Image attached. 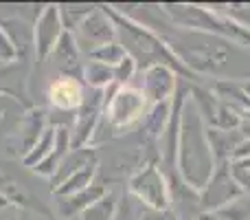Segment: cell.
<instances>
[{
    "instance_id": "5",
    "label": "cell",
    "mask_w": 250,
    "mask_h": 220,
    "mask_svg": "<svg viewBox=\"0 0 250 220\" xmlns=\"http://www.w3.org/2000/svg\"><path fill=\"white\" fill-rule=\"evenodd\" d=\"M127 194L136 200L147 212H167L171 209V198H169V181L167 174L156 163H149L134 172L127 181Z\"/></svg>"
},
{
    "instance_id": "35",
    "label": "cell",
    "mask_w": 250,
    "mask_h": 220,
    "mask_svg": "<svg viewBox=\"0 0 250 220\" xmlns=\"http://www.w3.org/2000/svg\"><path fill=\"white\" fill-rule=\"evenodd\" d=\"M9 205H11V203H9V200H7V198H4V196H2V194H0V212H2V209H7V207H9Z\"/></svg>"
},
{
    "instance_id": "20",
    "label": "cell",
    "mask_w": 250,
    "mask_h": 220,
    "mask_svg": "<svg viewBox=\"0 0 250 220\" xmlns=\"http://www.w3.org/2000/svg\"><path fill=\"white\" fill-rule=\"evenodd\" d=\"M82 79H83V86H88L90 91H105L110 84H114L112 66H105V64H101V62L88 60L86 64H83Z\"/></svg>"
},
{
    "instance_id": "13",
    "label": "cell",
    "mask_w": 250,
    "mask_h": 220,
    "mask_svg": "<svg viewBox=\"0 0 250 220\" xmlns=\"http://www.w3.org/2000/svg\"><path fill=\"white\" fill-rule=\"evenodd\" d=\"M105 192H108V187H105L101 181H97V183H92L90 187H86V190L77 192V194L62 196V198H57V214H60L64 220H70L73 216H82V214L86 212L92 203H97Z\"/></svg>"
},
{
    "instance_id": "6",
    "label": "cell",
    "mask_w": 250,
    "mask_h": 220,
    "mask_svg": "<svg viewBox=\"0 0 250 220\" xmlns=\"http://www.w3.org/2000/svg\"><path fill=\"white\" fill-rule=\"evenodd\" d=\"M239 196H244V192L239 190L235 178L230 176L229 163H224L217 165L208 183L200 190V207H202V214H213L230 205L233 200H237Z\"/></svg>"
},
{
    "instance_id": "3",
    "label": "cell",
    "mask_w": 250,
    "mask_h": 220,
    "mask_svg": "<svg viewBox=\"0 0 250 220\" xmlns=\"http://www.w3.org/2000/svg\"><path fill=\"white\" fill-rule=\"evenodd\" d=\"M217 163L213 159L211 146L207 139V123L202 121L193 99L185 101L180 119V137H178L176 172L182 181L193 190H202L213 176Z\"/></svg>"
},
{
    "instance_id": "4",
    "label": "cell",
    "mask_w": 250,
    "mask_h": 220,
    "mask_svg": "<svg viewBox=\"0 0 250 220\" xmlns=\"http://www.w3.org/2000/svg\"><path fill=\"white\" fill-rule=\"evenodd\" d=\"M147 104L145 95L141 93V88L134 86H119L117 93L112 95V99L104 106V119L108 121V125L112 128L114 137H123L125 132L138 130L147 115Z\"/></svg>"
},
{
    "instance_id": "28",
    "label": "cell",
    "mask_w": 250,
    "mask_h": 220,
    "mask_svg": "<svg viewBox=\"0 0 250 220\" xmlns=\"http://www.w3.org/2000/svg\"><path fill=\"white\" fill-rule=\"evenodd\" d=\"M230 176L235 178V183L239 185V190L246 196H250V168L246 163H239V161H230L229 163Z\"/></svg>"
},
{
    "instance_id": "24",
    "label": "cell",
    "mask_w": 250,
    "mask_h": 220,
    "mask_svg": "<svg viewBox=\"0 0 250 220\" xmlns=\"http://www.w3.org/2000/svg\"><path fill=\"white\" fill-rule=\"evenodd\" d=\"M95 4H60V18L62 24H64V31L68 33H75L77 26L95 11Z\"/></svg>"
},
{
    "instance_id": "29",
    "label": "cell",
    "mask_w": 250,
    "mask_h": 220,
    "mask_svg": "<svg viewBox=\"0 0 250 220\" xmlns=\"http://www.w3.org/2000/svg\"><path fill=\"white\" fill-rule=\"evenodd\" d=\"M16 60H18V51H16V47H13L11 38L0 29V62L9 64V62H16Z\"/></svg>"
},
{
    "instance_id": "8",
    "label": "cell",
    "mask_w": 250,
    "mask_h": 220,
    "mask_svg": "<svg viewBox=\"0 0 250 220\" xmlns=\"http://www.w3.org/2000/svg\"><path fill=\"white\" fill-rule=\"evenodd\" d=\"M104 115V91H90V95L83 97V104L77 108L70 128V147H88L95 128Z\"/></svg>"
},
{
    "instance_id": "23",
    "label": "cell",
    "mask_w": 250,
    "mask_h": 220,
    "mask_svg": "<svg viewBox=\"0 0 250 220\" xmlns=\"http://www.w3.org/2000/svg\"><path fill=\"white\" fill-rule=\"evenodd\" d=\"M53 146H55V125H48V128L42 132V137L38 139V143L29 150V154L22 156V165L29 168V170H33L35 165L42 163V161L51 154Z\"/></svg>"
},
{
    "instance_id": "32",
    "label": "cell",
    "mask_w": 250,
    "mask_h": 220,
    "mask_svg": "<svg viewBox=\"0 0 250 220\" xmlns=\"http://www.w3.org/2000/svg\"><path fill=\"white\" fill-rule=\"evenodd\" d=\"M156 220H180V218H178V214L173 209H167V212L156 214Z\"/></svg>"
},
{
    "instance_id": "31",
    "label": "cell",
    "mask_w": 250,
    "mask_h": 220,
    "mask_svg": "<svg viewBox=\"0 0 250 220\" xmlns=\"http://www.w3.org/2000/svg\"><path fill=\"white\" fill-rule=\"evenodd\" d=\"M239 132L244 134V139H250V115L242 117V123H239Z\"/></svg>"
},
{
    "instance_id": "7",
    "label": "cell",
    "mask_w": 250,
    "mask_h": 220,
    "mask_svg": "<svg viewBox=\"0 0 250 220\" xmlns=\"http://www.w3.org/2000/svg\"><path fill=\"white\" fill-rule=\"evenodd\" d=\"M75 42H77L79 51L90 55L92 51H97L104 44H110L117 40V26H114L110 13L104 7H97L82 24L75 31Z\"/></svg>"
},
{
    "instance_id": "11",
    "label": "cell",
    "mask_w": 250,
    "mask_h": 220,
    "mask_svg": "<svg viewBox=\"0 0 250 220\" xmlns=\"http://www.w3.org/2000/svg\"><path fill=\"white\" fill-rule=\"evenodd\" d=\"M46 97H48V104L53 106V110L64 112V115H75L79 106L83 104L86 86H83L82 79L62 75V77H57L48 86Z\"/></svg>"
},
{
    "instance_id": "10",
    "label": "cell",
    "mask_w": 250,
    "mask_h": 220,
    "mask_svg": "<svg viewBox=\"0 0 250 220\" xmlns=\"http://www.w3.org/2000/svg\"><path fill=\"white\" fill-rule=\"evenodd\" d=\"M141 77H143L141 93L145 95L149 106L163 104V101H171L178 91V84H180L178 73H173L169 66H163V64L143 71Z\"/></svg>"
},
{
    "instance_id": "15",
    "label": "cell",
    "mask_w": 250,
    "mask_h": 220,
    "mask_svg": "<svg viewBox=\"0 0 250 220\" xmlns=\"http://www.w3.org/2000/svg\"><path fill=\"white\" fill-rule=\"evenodd\" d=\"M90 165H99V156H97L95 147H77V150L70 147V152L64 156V161H62L60 168H57L55 176L51 178L53 190H55L57 185H62L66 178H70L73 174H77L79 170L90 168Z\"/></svg>"
},
{
    "instance_id": "22",
    "label": "cell",
    "mask_w": 250,
    "mask_h": 220,
    "mask_svg": "<svg viewBox=\"0 0 250 220\" xmlns=\"http://www.w3.org/2000/svg\"><path fill=\"white\" fill-rule=\"evenodd\" d=\"M119 209V198L112 190H108L97 203H92L86 212L79 216V220H114Z\"/></svg>"
},
{
    "instance_id": "16",
    "label": "cell",
    "mask_w": 250,
    "mask_h": 220,
    "mask_svg": "<svg viewBox=\"0 0 250 220\" xmlns=\"http://www.w3.org/2000/svg\"><path fill=\"white\" fill-rule=\"evenodd\" d=\"M207 139L211 146L213 159L217 165H224L233 161V154L237 146L244 141V134L239 130H220V128H207Z\"/></svg>"
},
{
    "instance_id": "19",
    "label": "cell",
    "mask_w": 250,
    "mask_h": 220,
    "mask_svg": "<svg viewBox=\"0 0 250 220\" xmlns=\"http://www.w3.org/2000/svg\"><path fill=\"white\" fill-rule=\"evenodd\" d=\"M169 117H171V101H163V104H154L147 108V115L141 123V132L147 139L158 143L160 137L165 134V128L169 123Z\"/></svg>"
},
{
    "instance_id": "18",
    "label": "cell",
    "mask_w": 250,
    "mask_h": 220,
    "mask_svg": "<svg viewBox=\"0 0 250 220\" xmlns=\"http://www.w3.org/2000/svg\"><path fill=\"white\" fill-rule=\"evenodd\" d=\"M48 128L46 123V110L44 108H31L20 119V143H22V156L29 154V150L38 143L42 132Z\"/></svg>"
},
{
    "instance_id": "21",
    "label": "cell",
    "mask_w": 250,
    "mask_h": 220,
    "mask_svg": "<svg viewBox=\"0 0 250 220\" xmlns=\"http://www.w3.org/2000/svg\"><path fill=\"white\" fill-rule=\"evenodd\" d=\"M97 168H99V165H90V168H83V170H79L77 174H73L70 178H66V181L62 183V185H57L55 190H53L55 198H62V196H70V194H77V192H82V190H86V187H90L92 183H95Z\"/></svg>"
},
{
    "instance_id": "2",
    "label": "cell",
    "mask_w": 250,
    "mask_h": 220,
    "mask_svg": "<svg viewBox=\"0 0 250 220\" xmlns=\"http://www.w3.org/2000/svg\"><path fill=\"white\" fill-rule=\"evenodd\" d=\"M104 9L110 13L114 26H117V42L125 49L129 57L136 62L138 73L151 69V66H169L173 73H178L180 79H198L167 47V42L163 40V35L156 33L151 26L141 24L138 20L125 16V13L112 9V4H104Z\"/></svg>"
},
{
    "instance_id": "26",
    "label": "cell",
    "mask_w": 250,
    "mask_h": 220,
    "mask_svg": "<svg viewBox=\"0 0 250 220\" xmlns=\"http://www.w3.org/2000/svg\"><path fill=\"white\" fill-rule=\"evenodd\" d=\"M213 214H217L222 220H250V196H239L237 200H233L230 205Z\"/></svg>"
},
{
    "instance_id": "17",
    "label": "cell",
    "mask_w": 250,
    "mask_h": 220,
    "mask_svg": "<svg viewBox=\"0 0 250 220\" xmlns=\"http://www.w3.org/2000/svg\"><path fill=\"white\" fill-rule=\"evenodd\" d=\"M70 152V128L66 125H55V146H53L51 154L38 163L33 168V172L38 176H44V178H53L60 168V163L64 161V156Z\"/></svg>"
},
{
    "instance_id": "9",
    "label": "cell",
    "mask_w": 250,
    "mask_h": 220,
    "mask_svg": "<svg viewBox=\"0 0 250 220\" xmlns=\"http://www.w3.org/2000/svg\"><path fill=\"white\" fill-rule=\"evenodd\" d=\"M62 33H64V24H62V18H60V4H46L33 26V49H35L38 64L46 62L51 57Z\"/></svg>"
},
{
    "instance_id": "36",
    "label": "cell",
    "mask_w": 250,
    "mask_h": 220,
    "mask_svg": "<svg viewBox=\"0 0 250 220\" xmlns=\"http://www.w3.org/2000/svg\"><path fill=\"white\" fill-rule=\"evenodd\" d=\"M242 86H244V91H246V95L250 97V79H246V82H242Z\"/></svg>"
},
{
    "instance_id": "1",
    "label": "cell",
    "mask_w": 250,
    "mask_h": 220,
    "mask_svg": "<svg viewBox=\"0 0 250 220\" xmlns=\"http://www.w3.org/2000/svg\"><path fill=\"white\" fill-rule=\"evenodd\" d=\"M163 35L173 55L195 75V77H217V79H235L239 82L233 71V64L239 53H250L237 44L229 42L226 38L204 31H187L169 26L167 31H156Z\"/></svg>"
},
{
    "instance_id": "34",
    "label": "cell",
    "mask_w": 250,
    "mask_h": 220,
    "mask_svg": "<svg viewBox=\"0 0 250 220\" xmlns=\"http://www.w3.org/2000/svg\"><path fill=\"white\" fill-rule=\"evenodd\" d=\"M200 220H222V218L217 216V214H202V216H200Z\"/></svg>"
},
{
    "instance_id": "37",
    "label": "cell",
    "mask_w": 250,
    "mask_h": 220,
    "mask_svg": "<svg viewBox=\"0 0 250 220\" xmlns=\"http://www.w3.org/2000/svg\"><path fill=\"white\" fill-rule=\"evenodd\" d=\"M195 220H200V218H195Z\"/></svg>"
},
{
    "instance_id": "25",
    "label": "cell",
    "mask_w": 250,
    "mask_h": 220,
    "mask_svg": "<svg viewBox=\"0 0 250 220\" xmlns=\"http://www.w3.org/2000/svg\"><path fill=\"white\" fill-rule=\"evenodd\" d=\"M90 60H95V62H101V64H105V66H117V64H121V62L127 57V53H125V49L121 47V44L114 40V42H110V44H104V47H99L97 51H92L90 55Z\"/></svg>"
},
{
    "instance_id": "30",
    "label": "cell",
    "mask_w": 250,
    "mask_h": 220,
    "mask_svg": "<svg viewBox=\"0 0 250 220\" xmlns=\"http://www.w3.org/2000/svg\"><path fill=\"white\" fill-rule=\"evenodd\" d=\"M233 161H250V139H244L233 154Z\"/></svg>"
},
{
    "instance_id": "33",
    "label": "cell",
    "mask_w": 250,
    "mask_h": 220,
    "mask_svg": "<svg viewBox=\"0 0 250 220\" xmlns=\"http://www.w3.org/2000/svg\"><path fill=\"white\" fill-rule=\"evenodd\" d=\"M138 220H156V214L154 212H147V209H143V214H141V218Z\"/></svg>"
},
{
    "instance_id": "12",
    "label": "cell",
    "mask_w": 250,
    "mask_h": 220,
    "mask_svg": "<svg viewBox=\"0 0 250 220\" xmlns=\"http://www.w3.org/2000/svg\"><path fill=\"white\" fill-rule=\"evenodd\" d=\"M51 57L55 60V64H57V69L62 71V75L82 79V71H83L82 51H79V47H77V42H75V35L73 33H68V31H64V33H62L60 42L55 44Z\"/></svg>"
},
{
    "instance_id": "14",
    "label": "cell",
    "mask_w": 250,
    "mask_h": 220,
    "mask_svg": "<svg viewBox=\"0 0 250 220\" xmlns=\"http://www.w3.org/2000/svg\"><path fill=\"white\" fill-rule=\"evenodd\" d=\"M208 88H211V93L222 104L229 106L230 110H235L239 117L250 115V97L244 91L242 82H235V79H215Z\"/></svg>"
},
{
    "instance_id": "27",
    "label": "cell",
    "mask_w": 250,
    "mask_h": 220,
    "mask_svg": "<svg viewBox=\"0 0 250 220\" xmlns=\"http://www.w3.org/2000/svg\"><path fill=\"white\" fill-rule=\"evenodd\" d=\"M136 73H138V66H136V62L132 60V57H125V60L121 62V64H117L112 69V77H114V84L117 86H129V82H132L134 77H136Z\"/></svg>"
}]
</instances>
